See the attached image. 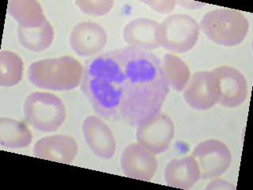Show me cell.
I'll list each match as a JSON object with an SVG mask.
<instances>
[{
	"instance_id": "cell-1",
	"label": "cell",
	"mask_w": 253,
	"mask_h": 190,
	"mask_svg": "<svg viewBox=\"0 0 253 190\" xmlns=\"http://www.w3.org/2000/svg\"><path fill=\"white\" fill-rule=\"evenodd\" d=\"M120 53L125 74L121 119L138 126L160 112L169 86L161 59L152 51L129 46Z\"/></svg>"
},
{
	"instance_id": "cell-2",
	"label": "cell",
	"mask_w": 253,
	"mask_h": 190,
	"mask_svg": "<svg viewBox=\"0 0 253 190\" xmlns=\"http://www.w3.org/2000/svg\"><path fill=\"white\" fill-rule=\"evenodd\" d=\"M125 84L120 49L93 56L85 62L81 90L100 117L113 121L121 119Z\"/></svg>"
},
{
	"instance_id": "cell-3",
	"label": "cell",
	"mask_w": 253,
	"mask_h": 190,
	"mask_svg": "<svg viewBox=\"0 0 253 190\" xmlns=\"http://www.w3.org/2000/svg\"><path fill=\"white\" fill-rule=\"evenodd\" d=\"M84 67L69 55L42 59L28 68L30 83L40 89L53 91H71L82 83Z\"/></svg>"
},
{
	"instance_id": "cell-4",
	"label": "cell",
	"mask_w": 253,
	"mask_h": 190,
	"mask_svg": "<svg viewBox=\"0 0 253 190\" xmlns=\"http://www.w3.org/2000/svg\"><path fill=\"white\" fill-rule=\"evenodd\" d=\"M199 26L210 41L225 47L242 43L249 30V20L241 11L226 8L206 13Z\"/></svg>"
},
{
	"instance_id": "cell-5",
	"label": "cell",
	"mask_w": 253,
	"mask_h": 190,
	"mask_svg": "<svg viewBox=\"0 0 253 190\" xmlns=\"http://www.w3.org/2000/svg\"><path fill=\"white\" fill-rule=\"evenodd\" d=\"M24 118L28 125L42 133H53L66 119V108L53 94L34 92L24 101Z\"/></svg>"
},
{
	"instance_id": "cell-6",
	"label": "cell",
	"mask_w": 253,
	"mask_h": 190,
	"mask_svg": "<svg viewBox=\"0 0 253 190\" xmlns=\"http://www.w3.org/2000/svg\"><path fill=\"white\" fill-rule=\"evenodd\" d=\"M200 30L199 24L192 16L172 14L159 23V46L173 53H185L196 46Z\"/></svg>"
},
{
	"instance_id": "cell-7",
	"label": "cell",
	"mask_w": 253,
	"mask_h": 190,
	"mask_svg": "<svg viewBox=\"0 0 253 190\" xmlns=\"http://www.w3.org/2000/svg\"><path fill=\"white\" fill-rule=\"evenodd\" d=\"M217 95V103L226 108H236L245 102L248 83L243 74L234 67L221 66L211 71Z\"/></svg>"
},
{
	"instance_id": "cell-8",
	"label": "cell",
	"mask_w": 253,
	"mask_h": 190,
	"mask_svg": "<svg viewBox=\"0 0 253 190\" xmlns=\"http://www.w3.org/2000/svg\"><path fill=\"white\" fill-rule=\"evenodd\" d=\"M200 170V178L214 179L227 171L231 165L232 154L227 145L217 140L200 142L192 154Z\"/></svg>"
},
{
	"instance_id": "cell-9",
	"label": "cell",
	"mask_w": 253,
	"mask_h": 190,
	"mask_svg": "<svg viewBox=\"0 0 253 190\" xmlns=\"http://www.w3.org/2000/svg\"><path fill=\"white\" fill-rule=\"evenodd\" d=\"M174 133L172 119L166 113L159 112L137 126L136 139L139 144L154 154H158L169 148Z\"/></svg>"
},
{
	"instance_id": "cell-10",
	"label": "cell",
	"mask_w": 253,
	"mask_h": 190,
	"mask_svg": "<svg viewBox=\"0 0 253 190\" xmlns=\"http://www.w3.org/2000/svg\"><path fill=\"white\" fill-rule=\"evenodd\" d=\"M121 165L127 178L149 182L156 174L158 160L154 153L138 142H134L123 150Z\"/></svg>"
},
{
	"instance_id": "cell-11",
	"label": "cell",
	"mask_w": 253,
	"mask_h": 190,
	"mask_svg": "<svg viewBox=\"0 0 253 190\" xmlns=\"http://www.w3.org/2000/svg\"><path fill=\"white\" fill-rule=\"evenodd\" d=\"M69 42L71 49L77 55L93 57L106 46V32L96 22H79L71 30Z\"/></svg>"
},
{
	"instance_id": "cell-12",
	"label": "cell",
	"mask_w": 253,
	"mask_h": 190,
	"mask_svg": "<svg viewBox=\"0 0 253 190\" xmlns=\"http://www.w3.org/2000/svg\"><path fill=\"white\" fill-rule=\"evenodd\" d=\"M83 137L89 150L98 158L111 159L114 156L117 143L112 131L101 119L89 116L83 124Z\"/></svg>"
},
{
	"instance_id": "cell-13",
	"label": "cell",
	"mask_w": 253,
	"mask_h": 190,
	"mask_svg": "<svg viewBox=\"0 0 253 190\" xmlns=\"http://www.w3.org/2000/svg\"><path fill=\"white\" fill-rule=\"evenodd\" d=\"M79 146L73 137L67 135H55L43 137L34 146L36 158L71 164L77 156Z\"/></svg>"
},
{
	"instance_id": "cell-14",
	"label": "cell",
	"mask_w": 253,
	"mask_h": 190,
	"mask_svg": "<svg viewBox=\"0 0 253 190\" xmlns=\"http://www.w3.org/2000/svg\"><path fill=\"white\" fill-rule=\"evenodd\" d=\"M184 98L196 110H208L217 104L218 100L211 71L193 74L184 89Z\"/></svg>"
},
{
	"instance_id": "cell-15",
	"label": "cell",
	"mask_w": 253,
	"mask_h": 190,
	"mask_svg": "<svg viewBox=\"0 0 253 190\" xmlns=\"http://www.w3.org/2000/svg\"><path fill=\"white\" fill-rule=\"evenodd\" d=\"M159 23L149 19L139 18L126 24L123 32V38L130 47L151 51L160 47L158 40Z\"/></svg>"
},
{
	"instance_id": "cell-16",
	"label": "cell",
	"mask_w": 253,
	"mask_h": 190,
	"mask_svg": "<svg viewBox=\"0 0 253 190\" xmlns=\"http://www.w3.org/2000/svg\"><path fill=\"white\" fill-rule=\"evenodd\" d=\"M200 179V167L192 155L172 159L165 169L166 184L174 188L189 190Z\"/></svg>"
},
{
	"instance_id": "cell-17",
	"label": "cell",
	"mask_w": 253,
	"mask_h": 190,
	"mask_svg": "<svg viewBox=\"0 0 253 190\" xmlns=\"http://www.w3.org/2000/svg\"><path fill=\"white\" fill-rule=\"evenodd\" d=\"M17 34L21 46L34 52L47 49L51 46L54 40L53 27L47 20L37 27L26 28L18 26Z\"/></svg>"
},
{
	"instance_id": "cell-18",
	"label": "cell",
	"mask_w": 253,
	"mask_h": 190,
	"mask_svg": "<svg viewBox=\"0 0 253 190\" xmlns=\"http://www.w3.org/2000/svg\"><path fill=\"white\" fill-rule=\"evenodd\" d=\"M33 135L22 121L2 117L0 119V142L9 149H22L31 143Z\"/></svg>"
},
{
	"instance_id": "cell-19",
	"label": "cell",
	"mask_w": 253,
	"mask_h": 190,
	"mask_svg": "<svg viewBox=\"0 0 253 190\" xmlns=\"http://www.w3.org/2000/svg\"><path fill=\"white\" fill-rule=\"evenodd\" d=\"M7 12L23 27H37L47 20L42 6L34 0H10Z\"/></svg>"
},
{
	"instance_id": "cell-20",
	"label": "cell",
	"mask_w": 253,
	"mask_h": 190,
	"mask_svg": "<svg viewBox=\"0 0 253 190\" xmlns=\"http://www.w3.org/2000/svg\"><path fill=\"white\" fill-rule=\"evenodd\" d=\"M162 66L169 86L177 92L184 91L191 77L185 62L176 55L167 53L162 58Z\"/></svg>"
},
{
	"instance_id": "cell-21",
	"label": "cell",
	"mask_w": 253,
	"mask_h": 190,
	"mask_svg": "<svg viewBox=\"0 0 253 190\" xmlns=\"http://www.w3.org/2000/svg\"><path fill=\"white\" fill-rule=\"evenodd\" d=\"M23 76V62L13 51L0 52V86L10 87L17 85Z\"/></svg>"
},
{
	"instance_id": "cell-22",
	"label": "cell",
	"mask_w": 253,
	"mask_h": 190,
	"mask_svg": "<svg viewBox=\"0 0 253 190\" xmlns=\"http://www.w3.org/2000/svg\"><path fill=\"white\" fill-rule=\"evenodd\" d=\"M75 4L83 14L93 17H101L109 14L113 7L114 2L112 0H79L76 1Z\"/></svg>"
},
{
	"instance_id": "cell-23",
	"label": "cell",
	"mask_w": 253,
	"mask_h": 190,
	"mask_svg": "<svg viewBox=\"0 0 253 190\" xmlns=\"http://www.w3.org/2000/svg\"><path fill=\"white\" fill-rule=\"evenodd\" d=\"M145 4L148 5L154 11L158 12L161 14H169L172 12L176 6V1H169V0H163V1H144Z\"/></svg>"
},
{
	"instance_id": "cell-24",
	"label": "cell",
	"mask_w": 253,
	"mask_h": 190,
	"mask_svg": "<svg viewBox=\"0 0 253 190\" xmlns=\"http://www.w3.org/2000/svg\"><path fill=\"white\" fill-rule=\"evenodd\" d=\"M206 190H235L236 186L226 181L214 178V180L212 181L210 184L207 186Z\"/></svg>"
}]
</instances>
